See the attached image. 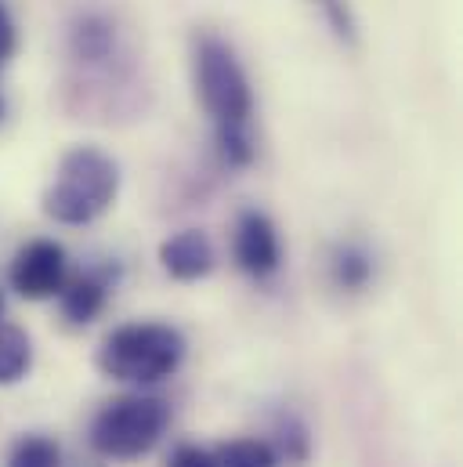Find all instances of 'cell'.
<instances>
[{
    "instance_id": "obj_8",
    "label": "cell",
    "mask_w": 463,
    "mask_h": 467,
    "mask_svg": "<svg viewBox=\"0 0 463 467\" xmlns=\"http://www.w3.org/2000/svg\"><path fill=\"white\" fill-rule=\"evenodd\" d=\"M106 297H109V283L106 275H80L73 283L62 286V312L69 323H91L102 308H106Z\"/></svg>"
},
{
    "instance_id": "obj_3",
    "label": "cell",
    "mask_w": 463,
    "mask_h": 467,
    "mask_svg": "<svg viewBox=\"0 0 463 467\" xmlns=\"http://www.w3.org/2000/svg\"><path fill=\"white\" fill-rule=\"evenodd\" d=\"M192 73H196L200 102L211 113V119L218 127H246V119L253 113V95H250V80L229 44L211 33L196 36Z\"/></svg>"
},
{
    "instance_id": "obj_4",
    "label": "cell",
    "mask_w": 463,
    "mask_h": 467,
    "mask_svg": "<svg viewBox=\"0 0 463 467\" xmlns=\"http://www.w3.org/2000/svg\"><path fill=\"white\" fill-rule=\"evenodd\" d=\"M170 410L163 399L152 395H119L106 402L91 424V446L102 457L113 461H134L145 457L167 431Z\"/></svg>"
},
{
    "instance_id": "obj_7",
    "label": "cell",
    "mask_w": 463,
    "mask_h": 467,
    "mask_svg": "<svg viewBox=\"0 0 463 467\" xmlns=\"http://www.w3.org/2000/svg\"><path fill=\"white\" fill-rule=\"evenodd\" d=\"M159 261L163 268L181 279V283H192V279H203L211 268H214V246L207 233L200 229H185V233L170 235L163 246H159Z\"/></svg>"
},
{
    "instance_id": "obj_19",
    "label": "cell",
    "mask_w": 463,
    "mask_h": 467,
    "mask_svg": "<svg viewBox=\"0 0 463 467\" xmlns=\"http://www.w3.org/2000/svg\"><path fill=\"white\" fill-rule=\"evenodd\" d=\"M0 117H4V102H0Z\"/></svg>"
},
{
    "instance_id": "obj_5",
    "label": "cell",
    "mask_w": 463,
    "mask_h": 467,
    "mask_svg": "<svg viewBox=\"0 0 463 467\" xmlns=\"http://www.w3.org/2000/svg\"><path fill=\"white\" fill-rule=\"evenodd\" d=\"M66 250L55 239H33L26 243L11 261V290L26 301H47L62 294L66 286Z\"/></svg>"
},
{
    "instance_id": "obj_12",
    "label": "cell",
    "mask_w": 463,
    "mask_h": 467,
    "mask_svg": "<svg viewBox=\"0 0 463 467\" xmlns=\"http://www.w3.org/2000/svg\"><path fill=\"white\" fill-rule=\"evenodd\" d=\"M218 145L232 167H246L253 160V141L246 127H218Z\"/></svg>"
},
{
    "instance_id": "obj_15",
    "label": "cell",
    "mask_w": 463,
    "mask_h": 467,
    "mask_svg": "<svg viewBox=\"0 0 463 467\" xmlns=\"http://www.w3.org/2000/svg\"><path fill=\"white\" fill-rule=\"evenodd\" d=\"M167 467H218V457L211 450H203V446H178L170 453Z\"/></svg>"
},
{
    "instance_id": "obj_2",
    "label": "cell",
    "mask_w": 463,
    "mask_h": 467,
    "mask_svg": "<svg viewBox=\"0 0 463 467\" xmlns=\"http://www.w3.org/2000/svg\"><path fill=\"white\" fill-rule=\"evenodd\" d=\"M185 337L167 323L116 327L98 348V369L123 384H159L178 373Z\"/></svg>"
},
{
    "instance_id": "obj_10",
    "label": "cell",
    "mask_w": 463,
    "mask_h": 467,
    "mask_svg": "<svg viewBox=\"0 0 463 467\" xmlns=\"http://www.w3.org/2000/svg\"><path fill=\"white\" fill-rule=\"evenodd\" d=\"M7 467H62V450L47 435H22L7 453Z\"/></svg>"
},
{
    "instance_id": "obj_16",
    "label": "cell",
    "mask_w": 463,
    "mask_h": 467,
    "mask_svg": "<svg viewBox=\"0 0 463 467\" xmlns=\"http://www.w3.org/2000/svg\"><path fill=\"white\" fill-rule=\"evenodd\" d=\"M279 442H283V450H286L290 461H304V457H308V435H304V428H301L297 420H286V424H283Z\"/></svg>"
},
{
    "instance_id": "obj_6",
    "label": "cell",
    "mask_w": 463,
    "mask_h": 467,
    "mask_svg": "<svg viewBox=\"0 0 463 467\" xmlns=\"http://www.w3.org/2000/svg\"><path fill=\"white\" fill-rule=\"evenodd\" d=\"M235 261L253 279H268V275L279 272V261H283L279 235H275V225L261 211L239 214V225H235Z\"/></svg>"
},
{
    "instance_id": "obj_18",
    "label": "cell",
    "mask_w": 463,
    "mask_h": 467,
    "mask_svg": "<svg viewBox=\"0 0 463 467\" xmlns=\"http://www.w3.org/2000/svg\"><path fill=\"white\" fill-rule=\"evenodd\" d=\"M0 312H4V297H0Z\"/></svg>"
},
{
    "instance_id": "obj_1",
    "label": "cell",
    "mask_w": 463,
    "mask_h": 467,
    "mask_svg": "<svg viewBox=\"0 0 463 467\" xmlns=\"http://www.w3.org/2000/svg\"><path fill=\"white\" fill-rule=\"evenodd\" d=\"M119 171L116 163L91 145H80L62 156L55 182L44 192V214L58 225H87L102 218L116 200Z\"/></svg>"
},
{
    "instance_id": "obj_13",
    "label": "cell",
    "mask_w": 463,
    "mask_h": 467,
    "mask_svg": "<svg viewBox=\"0 0 463 467\" xmlns=\"http://www.w3.org/2000/svg\"><path fill=\"white\" fill-rule=\"evenodd\" d=\"M369 272H373V265H369V257L362 254V250H341V257H337V279L345 283V286H362L365 279H369Z\"/></svg>"
},
{
    "instance_id": "obj_17",
    "label": "cell",
    "mask_w": 463,
    "mask_h": 467,
    "mask_svg": "<svg viewBox=\"0 0 463 467\" xmlns=\"http://www.w3.org/2000/svg\"><path fill=\"white\" fill-rule=\"evenodd\" d=\"M11 51H15V22H11V15H7V7L0 0V69L11 58Z\"/></svg>"
},
{
    "instance_id": "obj_14",
    "label": "cell",
    "mask_w": 463,
    "mask_h": 467,
    "mask_svg": "<svg viewBox=\"0 0 463 467\" xmlns=\"http://www.w3.org/2000/svg\"><path fill=\"white\" fill-rule=\"evenodd\" d=\"M323 11H326V18H330V26H334V33L341 36V40H355V22H351V15H347V4L345 0H315Z\"/></svg>"
},
{
    "instance_id": "obj_9",
    "label": "cell",
    "mask_w": 463,
    "mask_h": 467,
    "mask_svg": "<svg viewBox=\"0 0 463 467\" xmlns=\"http://www.w3.org/2000/svg\"><path fill=\"white\" fill-rule=\"evenodd\" d=\"M33 366V345L26 337V330L0 323V388L18 384Z\"/></svg>"
},
{
    "instance_id": "obj_11",
    "label": "cell",
    "mask_w": 463,
    "mask_h": 467,
    "mask_svg": "<svg viewBox=\"0 0 463 467\" xmlns=\"http://www.w3.org/2000/svg\"><path fill=\"white\" fill-rule=\"evenodd\" d=\"M218 467H275V450L257 439H235L225 442L218 453Z\"/></svg>"
}]
</instances>
